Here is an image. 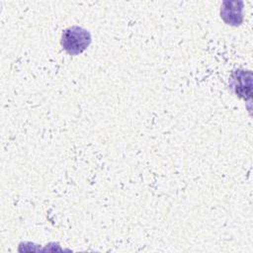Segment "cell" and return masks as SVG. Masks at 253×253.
<instances>
[{
    "label": "cell",
    "mask_w": 253,
    "mask_h": 253,
    "mask_svg": "<svg viewBox=\"0 0 253 253\" xmlns=\"http://www.w3.org/2000/svg\"><path fill=\"white\" fill-rule=\"evenodd\" d=\"M91 40L89 31L78 26H72L63 31L60 42L66 52L71 55H77L89 46Z\"/></svg>",
    "instance_id": "6da1fadb"
},
{
    "label": "cell",
    "mask_w": 253,
    "mask_h": 253,
    "mask_svg": "<svg viewBox=\"0 0 253 253\" xmlns=\"http://www.w3.org/2000/svg\"><path fill=\"white\" fill-rule=\"evenodd\" d=\"M240 3L241 2L236 1L223 2L220 10V17L226 24L236 26L242 22V6L238 7Z\"/></svg>",
    "instance_id": "7a4b0ae2"
}]
</instances>
